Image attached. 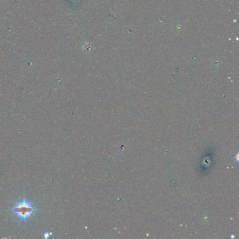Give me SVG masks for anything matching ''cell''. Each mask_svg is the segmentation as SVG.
Listing matches in <instances>:
<instances>
[{
    "label": "cell",
    "instance_id": "1",
    "mask_svg": "<svg viewBox=\"0 0 239 239\" xmlns=\"http://www.w3.org/2000/svg\"><path fill=\"white\" fill-rule=\"evenodd\" d=\"M34 211L35 209L34 208L32 203L26 199L20 201L13 209V211L16 217L21 221H26L29 220L32 217Z\"/></svg>",
    "mask_w": 239,
    "mask_h": 239
},
{
    "label": "cell",
    "instance_id": "2",
    "mask_svg": "<svg viewBox=\"0 0 239 239\" xmlns=\"http://www.w3.org/2000/svg\"><path fill=\"white\" fill-rule=\"evenodd\" d=\"M51 235V233H48V232H47V233H45V234H44V237L45 238H48V237H50Z\"/></svg>",
    "mask_w": 239,
    "mask_h": 239
}]
</instances>
